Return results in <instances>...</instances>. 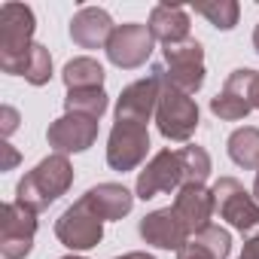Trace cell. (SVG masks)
Returning a JSON list of instances; mask_svg holds the SVG:
<instances>
[{"label":"cell","instance_id":"836d02e7","mask_svg":"<svg viewBox=\"0 0 259 259\" xmlns=\"http://www.w3.org/2000/svg\"><path fill=\"white\" fill-rule=\"evenodd\" d=\"M61 259H85V256H76V253H70V256H61Z\"/></svg>","mask_w":259,"mask_h":259},{"label":"cell","instance_id":"44dd1931","mask_svg":"<svg viewBox=\"0 0 259 259\" xmlns=\"http://www.w3.org/2000/svg\"><path fill=\"white\" fill-rule=\"evenodd\" d=\"M16 76H25L31 85H46L52 79V55L43 43H34L25 55V61L16 67Z\"/></svg>","mask_w":259,"mask_h":259},{"label":"cell","instance_id":"5b68a950","mask_svg":"<svg viewBox=\"0 0 259 259\" xmlns=\"http://www.w3.org/2000/svg\"><path fill=\"white\" fill-rule=\"evenodd\" d=\"M162 70H165V79L186 92V95H195L201 85H204V46L189 37L183 43H171L162 49Z\"/></svg>","mask_w":259,"mask_h":259},{"label":"cell","instance_id":"f1b7e54d","mask_svg":"<svg viewBox=\"0 0 259 259\" xmlns=\"http://www.w3.org/2000/svg\"><path fill=\"white\" fill-rule=\"evenodd\" d=\"M0 150H4L7 153V162H4V171H10V168H16L19 165V153L10 147V144H4V147H0Z\"/></svg>","mask_w":259,"mask_h":259},{"label":"cell","instance_id":"d6986e66","mask_svg":"<svg viewBox=\"0 0 259 259\" xmlns=\"http://www.w3.org/2000/svg\"><path fill=\"white\" fill-rule=\"evenodd\" d=\"M226 153L229 159L244 168V171H256L259 168V128L256 125H244V128H235L226 141Z\"/></svg>","mask_w":259,"mask_h":259},{"label":"cell","instance_id":"7c38bea8","mask_svg":"<svg viewBox=\"0 0 259 259\" xmlns=\"http://www.w3.org/2000/svg\"><path fill=\"white\" fill-rule=\"evenodd\" d=\"M46 141L55 153L70 156V153H85L98 141V119L85 113H64L46 128Z\"/></svg>","mask_w":259,"mask_h":259},{"label":"cell","instance_id":"4316f807","mask_svg":"<svg viewBox=\"0 0 259 259\" xmlns=\"http://www.w3.org/2000/svg\"><path fill=\"white\" fill-rule=\"evenodd\" d=\"M177 259H213V256H210V253H207L204 247H198V244H195V241L189 238V244H186V247H183V250L177 253Z\"/></svg>","mask_w":259,"mask_h":259},{"label":"cell","instance_id":"6da1fadb","mask_svg":"<svg viewBox=\"0 0 259 259\" xmlns=\"http://www.w3.org/2000/svg\"><path fill=\"white\" fill-rule=\"evenodd\" d=\"M73 186V165L67 156L52 153L46 159H40L16 186V201L34 207L37 213L46 210L49 204H55L67 189Z\"/></svg>","mask_w":259,"mask_h":259},{"label":"cell","instance_id":"2e32d148","mask_svg":"<svg viewBox=\"0 0 259 259\" xmlns=\"http://www.w3.org/2000/svg\"><path fill=\"white\" fill-rule=\"evenodd\" d=\"M116 25L101 7H79L70 19V40L79 49H107Z\"/></svg>","mask_w":259,"mask_h":259},{"label":"cell","instance_id":"9a60e30c","mask_svg":"<svg viewBox=\"0 0 259 259\" xmlns=\"http://www.w3.org/2000/svg\"><path fill=\"white\" fill-rule=\"evenodd\" d=\"M138 232H141V238L147 241V244H153V247H159V250H183L186 244H189V229L180 223V217L174 213V207H159V210H153V213H147L144 220H141V226H138Z\"/></svg>","mask_w":259,"mask_h":259},{"label":"cell","instance_id":"9c48e42d","mask_svg":"<svg viewBox=\"0 0 259 259\" xmlns=\"http://www.w3.org/2000/svg\"><path fill=\"white\" fill-rule=\"evenodd\" d=\"M153 49H156V37H153L150 25L125 22V25H116V31H113L104 52H107L110 64H116L122 70H135V67L150 61Z\"/></svg>","mask_w":259,"mask_h":259},{"label":"cell","instance_id":"e0dca14e","mask_svg":"<svg viewBox=\"0 0 259 259\" xmlns=\"http://www.w3.org/2000/svg\"><path fill=\"white\" fill-rule=\"evenodd\" d=\"M82 198H85V204H89L104 223H116V220H122V217L132 213L138 195H135L132 189H125L122 183H98V186H92Z\"/></svg>","mask_w":259,"mask_h":259},{"label":"cell","instance_id":"f546056e","mask_svg":"<svg viewBox=\"0 0 259 259\" xmlns=\"http://www.w3.org/2000/svg\"><path fill=\"white\" fill-rule=\"evenodd\" d=\"M250 104H253V110H259V70L250 79Z\"/></svg>","mask_w":259,"mask_h":259},{"label":"cell","instance_id":"ffe728a7","mask_svg":"<svg viewBox=\"0 0 259 259\" xmlns=\"http://www.w3.org/2000/svg\"><path fill=\"white\" fill-rule=\"evenodd\" d=\"M104 67L101 61L89 58V55H79V58H70L61 70V79L67 85V92H82V89H104Z\"/></svg>","mask_w":259,"mask_h":259},{"label":"cell","instance_id":"4fadbf2b","mask_svg":"<svg viewBox=\"0 0 259 259\" xmlns=\"http://www.w3.org/2000/svg\"><path fill=\"white\" fill-rule=\"evenodd\" d=\"M256 70L250 67H238L226 76L223 89L210 98V113L223 122H238V119H247L253 104H250V79H253Z\"/></svg>","mask_w":259,"mask_h":259},{"label":"cell","instance_id":"1f68e13d","mask_svg":"<svg viewBox=\"0 0 259 259\" xmlns=\"http://www.w3.org/2000/svg\"><path fill=\"white\" fill-rule=\"evenodd\" d=\"M253 198L259 201V168H256V177H253Z\"/></svg>","mask_w":259,"mask_h":259},{"label":"cell","instance_id":"7a4b0ae2","mask_svg":"<svg viewBox=\"0 0 259 259\" xmlns=\"http://www.w3.org/2000/svg\"><path fill=\"white\" fill-rule=\"evenodd\" d=\"M37 19L34 10L25 4H4L0 7V70L13 73L25 61L28 49L34 46Z\"/></svg>","mask_w":259,"mask_h":259},{"label":"cell","instance_id":"30bf717a","mask_svg":"<svg viewBox=\"0 0 259 259\" xmlns=\"http://www.w3.org/2000/svg\"><path fill=\"white\" fill-rule=\"evenodd\" d=\"M159 95H162V64H153L144 79H135L132 85L122 89V95L116 98V119L147 125L156 116Z\"/></svg>","mask_w":259,"mask_h":259},{"label":"cell","instance_id":"3957f363","mask_svg":"<svg viewBox=\"0 0 259 259\" xmlns=\"http://www.w3.org/2000/svg\"><path fill=\"white\" fill-rule=\"evenodd\" d=\"M156 128H159V135L165 141H174V144H186L198 128V104H195V98L174 89L165 79V70H162L159 107H156Z\"/></svg>","mask_w":259,"mask_h":259},{"label":"cell","instance_id":"d4e9b609","mask_svg":"<svg viewBox=\"0 0 259 259\" xmlns=\"http://www.w3.org/2000/svg\"><path fill=\"white\" fill-rule=\"evenodd\" d=\"M192 241L198 247H204L213 259H229V253H232V235L223 226H207L204 232L192 235Z\"/></svg>","mask_w":259,"mask_h":259},{"label":"cell","instance_id":"52a82bcc","mask_svg":"<svg viewBox=\"0 0 259 259\" xmlns=\"http://www.w3.org/2000/svg\"><path fill=\"white\" fill-rule=\"evenodd\" d=\"M37 210L22 201H7L0 207V253L4 259H25L34 250Z\"/></svg>","mask_w":259,"mask_h":259},{"label":"cell","instance_id":"ac0fdd59","mask_svg":"<svg viewBox=\"0 0 259 259\" xmlns=\"http://www.w3.org/2000/svg\"><path fill=\"white\" fill-rule=\"evenodd\" d=\"M189 28H192L189 13L183 7H177V4H159L150 13V31L162 46L189 40Z\"/></svg>","mask_w":259,"mask_h":259},{"label":"cell","instance_id":"5bb4252c","mask_svg":"<svg viewBox=\"0 0 259 259\" xmlns=\"http://www.w3.org/2000/svg\"><path fill=\"white\" fill-rule=\"evenodd\" d=\"M174 213L180 217V223L189 229V235H198L204 232L207 226H213V213H217V204H213V192L207 186H198V183H186L177 189L174 195Z\"/></svg>","mask_w":259,"mask_h":259},{"label":"cell","instance_id":"cb8c5ba5","mask_svg":"<svg viewBox=\"0 0 259 259\" xmlns=\"http://www.w3.org/2000/svg\"><path fill=\"white\" fill-rule=\"evenodd\" d=\"M195 13L204 16L217 31H232L238 25L241 7L235 0H201V4H195Z\"/></svg>","mask_w":259,"mask_h":259},{"label":"cell","instance_id":"484cf974","mask_svg":"<svg viewBox=\"0 0 259 259\" xmlns=\"http://www.w3.org/2000/svg\"><path fill=\"white\" fill-rule=\"evenodd\" d=\"M16 128H19V110L7 104L4 110H0V132H4V138H10Z\"/></svg>","mask_w":259,"mask_h":259},{"label":"cell","instance_id":"277c9868","mask_svg":"<svg viewBox=\"0 0 259 259\" xmlns=\"http://www.w3.org/2000/svg\"><path fill=\"white\" fill-rule=\"evenodd\" d=\"M213 204L220 220H226L232 229H238L241 235H256L259 232V201L253 198V192L244 189L241 180L235 177H220L213 186Z\"/></svg>","mask_w":259,"mask_h":259},{"label":"cell","instance_id":"d6a6232c","mask_svg":"<svg viewBox=\"0 0 259 259\" xmlns=\"http://www.w3.org/2000/svg\"><path fill=\"white\" fill-rule=\"evenodd\" d=\"M253 49H256V55H259V25L253 28Z\"/></svg>","mask_w":259,"mask_h":259},{"label":"cell","instance_id":"8fae6325","mask_svg":"<svg viewBox=\"0 0 259 259\" xmlns=\"http://www.w3.org/2000/svg\"><path fill=\"white\" fill-rule=\"evenodd\" d=\"M183 186V162H180V150H162L156 153L147 168L138 174L135 183V195L150 201L162 192H177Z\"/></svg>","mask_w":259,"mask_h":259},{"label":"cell","instance_id":"ba28073f","mask_svg":"<svg viewBox=\"0 0 259 259\" xmlns=\"http://www.w3.org/2000/svg\"><path fill=\"white\" fill-rule=\"evenodd\" d=\"M55 238L73 250V253H82V250H92L101 244L104 238V220L85 204V198H76L58 220H55Z\"/></svg>","mask_w":259,"mask_h":259},{"label":"cell","instance_id":"4dcf8cb0","mask_svg":"<svg viewBox=\"0 0 259 259\" xmlns=\"http://www.w3.org/2000/svg\"><path fill=\"white\" fill-rule=\"evenodd\" d=\"M113 259H156V256H150L147 250H132V253H122V256H113Z\"/></svg>","mask_w":259,"mask_h":259},{"label":"cell","instance_id":"8992f818","mask_svg":"<svg viewBox=\"0 0 259 259\" xmlns=\"http://www.w3.org/2000/svg\"><path fill=\"white\" fill-rule=\"evenodd\" d=\"M150 153V128L141 122L116 119L107 138V165L113 171H135Z\"/></svg>","mask_w":259,"mask_h":259},{"label":"cell","instance_id":"7402d4cb","mask_svg":"<svg viewBox=\"0 0 259 259\" xmlns=\"http://www.w3.org/2000/svg\"><path fill=\"white\" fill-rule=\"evenodd\" d=\"M110 107V98L104 89H82L64 95V113H85L92 119H101Z\"/></svg>","mask_w":259,"mask_h":259},{"label":"cell","instance_id":"83f0119b","mask_svg":"<svg viewBox=\"0 0 259 259\" xmlns=\"http://www.w3.org/2000/svg\"><path fill=\"white\" fill-rule=\"evenodd\" d=\"M238 259H259V232L256 235H250L247 241H244V250H241V256Z\"/></svg>","mask_w":259,"mask_h":259},{"label":"cell","instance_id":"603a6c76","mask_svg":"<svg viewBox=\"0 0 259 259\" xmlns=\"http://www.w3.org/2000/svg\"><path fill=\"white\" fill-rule=\"evenodd\" d=\"M180 162H183V186L186 183H198V186L207 183V177L213 171V162H210V153L204 147H198V144L183 147L180 150Z\"/></svg>","mask_w":259,"mask_h":259}]
</instances>
